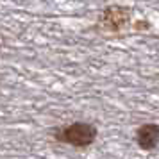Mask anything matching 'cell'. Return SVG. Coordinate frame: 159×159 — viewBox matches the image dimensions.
Wrapping results in <instances>:
<instances>
[{
	"instance_id": "obj_1",
	"label": "cell",
	"mask_w": 159,
	"mask_h": 159,
	"mask_svg": "<svg viewBox=\"0 0 159 159\" xmlns=\"http://www.w3.org/2000/svg\"><path fill=\"white\" fill-rule=\"evenodd\" d=\"M97 134H98V130L95 125L88 122H75L66 125V127H61L59 132H56V138L63 143L82 148V147H89L97 139Z\"/></svg>"
},
{
	"instance_id": "obj_2",
	"label": "cell",
	"mask_w": 159,
	"mask_h": 159,
	"mask_svg": "<svg viewBox=\"0 0 159 159\" xmlns=\"http://www.w3.org/2000/svg\"><path fill=\"white\" fill-rule=\"evenodd\" d=\"M130 20L129 11L120 6H111V7L104 9V13L100 16V25L102 29L111 30V32H118L120 29H123Z\"/></svg>"
},
{
	"instance_id": "obj_3",
	"label": "cell",
	"mask_w": 159,
	"mask_h": 159,
	"mask_svg": "<svg viewBox=\"0 0 159 159\" xmlns=\"http://www.w3.org/2000/svg\"><path fill=\"white\" fill-rule=\"evenodd\" d=\"M136 143L143 150H154L159 145V125L143 123L136 130Z\"/></svg>"
}]
</instances>
